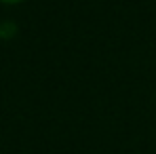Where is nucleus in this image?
I'll return each instance as SVG.
<instances>
[{
    "label": "nucleus",
    "mask_w": 156,
    "mask_h": 154,
    "mask_svg": "<svg viewBox=\"0 0 156 154\" xmlns=\"http://www.w3.org/2000/svg\"><path fill=\"white\" fill-rule=\"evenodd\" d=\"M0 2H4V4H17V2H21V0H0Z\"/></svg>",
    "instance_id": "obj_1"
}]
</instances>
